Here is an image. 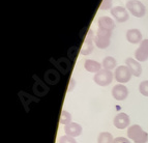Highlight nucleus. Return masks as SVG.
Listing matches in <instances>:
<instances>
[{
  "instance_id": "nucleus-1",
  "label": "nucleus",
  "mask_w": 148,
  "mask_h": 143,
  "mask_svg": "<svg viewBox=\"0 0 148 143\" xmlns=\"http://www.w3.org/2000/svg\"><path fill=\"white\" fill-rule=\"evenodd\" d=\"M128 138L135 143H147L148 134L138 124H133L127 130Z\"/></svg>"
},
{
  "instance_id": "nucleus-2",
  "label": "nucleus",
  "mask_w": 148,
  "mask_h": 143,
  "mask_svg": "<svg viewBox=\"0 0 148 143\" xmlns=\"http://www.w3.org/2000/svg\"><path fill=\"white\" fill-rule=\"evenodd\" d=\"M112 31L109 30L101 29L99 28L96 31L95 37H94V42H95V46L99 49H106L110 45V40H111Z\"/></svg>"
},
{
  "instance_id": "nucleus-3",
  "label": "nucleus",
  "mask_w": 148,
  "mask_h": 143,
  "mask_svg": "<svg viewBox=\"0 0 148 143\" xmlns=\"http://www.w3.org/2000/svg\"><path fill=\"white\" fill-rule=\"evenodd\" d=\"M125 8L132 15L136 18H142L146 14V8L143 3L139 0H128L125 4Z\"/></svg>"
},
{
  "instance_id": "nucleus-4",
  "label": "nucleus",
  "mask_w": 148,
  "mask_h": 143,
  "mask_svg": "<svg viewBox=\"0 0 148 143\" xmlns=\"http://www.w3.org/2000/svg\"><path fill=\"white\" fill-rule=\"evenodd\" d=\"M113 73L109 69H101L93 77V81L99 86H108L113 81Z\"/></svg>"
},
{
  "instance_id": "nucleus-5",
  "label": "nucleus",
  "mask_w": 148,
  "mask_h": 143,
  "mask_svg": "<svg viewBox=\"0 0 148 143\" xmlns=\"http://www.w3.org/2000/svg\"><path fill=\"white\" fill-rule=\"evenodd\" d=\"M114 76H115L116 81L121 84L130 81L133 74H132V72L130 71V69L126 65H121V67H118L116 69V71L114 73Z\"/></svg>"
},
{
  "instance_id": "nucleus-6",
  "label": "nucleus",
  "mask_w": 148,
  "mask_h": 143,
  "mask_svg": "<svg viewBox=\"0 0 148 143\" xmlns=\"http://www.w3.org/2000/svg\"><path fill=\"white\" fill-rule=\"evenodd\" d=\"M130 122H131V119H130V116L126 113H123V112H120V113L117 114L115 117H114L113 123L115 128L119 129V130H123V129H126L128 126H130Z\"/></svg>"
},
{
  "instance_id": "nucleus-7",
  "label": "nucleus",
  "mask_w": 148,
  "mask_h": 143,
  "mask_svg": "<svg viewBox=\"0 0 148 143\" xmlns=\"http://www.w3.org/2000/svg\"><path fill=\"white\" fill-rule=\"evenodd\" d=\"M135 57L141 62L148 60V40H144L140 43V46L135 52Z\"/></svg>"
},
{
  "instance_id": "nucleus-8",
  "label": "nucleus",
  "mask_w": 148,
  "mask_h": 143,
  "mask_svg": "<svg viewBox=\"0 0 148 143\" xmlns=\"http://www.w3.org/2000/svg\"><path fill=\"white\" fill-rule=\"evenodd\" d=\"M93 31L91 29H89L88 32H87V35L85 37L84 44L82 46L81 49V54L83 55H88L90 54L92 51H93Z\"/></svg>"
},
{
  "instance_id": "nucleus-9",
  "label": "nucleus",
  "mask_w": 148,
  "mask_h": 143,
  "mask_svg": "<svg viewBox=\"0 0 148 143\" xmlns=\"http://www.w3.org/2000/svg\"><path fill=\"white\" fill-rule=\"evenodd\" d=\"M112 96L116 101H123L127 98L128 90L126 86H124L122 84H117L112 89Z\"/></svg>"
},
{
  "instance_id": "nucleus-10",
  "label": "nucleus",
  "mask_w": 148,
  "mask_h": 143,
  "mask_svg": "<svg viewBox=\"0 0 148 143\" xmlns=\"http://www.w3.org/2000/svg\"><path fill=\"white\" fill-rule=\"evenodd\" d=\"M111 15L113 16L116 21L120 23H123L125 21L128 20V12L126 10L125 8H122V6H115L111 10Z\"/></svg>"
},
{
  "instance_id": "nucleus-11",
  "label": "nucleus",
  "mask_w": 148,
  "mask_h": 143,
  "mask_svg": "<svg viewBox=\"0 0 148 143\" xmlns=\"http://www.w3.org/2000/svg\"><path fill=\"white\" fill-rule=\"evenodd\" d=\"M125 65L130 69V71L132 72V74L134 76L136 77L141 76V74H142V67H141V64L139 63L138 60L128 57V58L125 59Z\"/></svg>"
},
{
  "instance_id": "nucleus-12",
  "label": "nucleus",
  "mask_w": 148,
  "mask_h": 143,
  "mask_svg": "<svg viewBox=\"0 0 148 143\" xmlns=\"http://www.w3.org/2000/svg\"><path fill=\"white\" fill-rule=\"evenodd\" d=\"M64 132L71 137H78L82 134V126L77 122H71L64 126Z\"/></svg>"
},
{
  "instance_id": "nucleus-13",
  "label": "nucleus",
  "mask_w": 148,
  "mask_h": 143,
  "mask_svg": "<svg viewBox=\"0 0 148 143\" xmlns=\"http://www.w3.org/2000/svg\"><path fill=\"white\" fill-rule=\"evenodd\" d=\"M97 24H99V28L109 30V31H113V29L115 28V22L110 17H106V16L99 18Z\"/></svg>"
},
{
  "instance_id": "nucleus-14",
  "label": "nucleus",
  "mask_w": 148,
  "mask_h": 143,
  "mask_svg": "<svg viewBox=\"0 0 148 143\" xmlns=\"http://www.w3.org/2000/svg\"><path fill=\"white\" fill-rule=\"evenodd\" d=\"M126 40L131 44H139L142 42V33L139 29H130L126 31Z\"/></svg>"
},
{
  "instance_id": "nucleus-15",
  "label": "nucleus",
  "mask_w": 148,
  "mask_h": 143,
  "mask_svg": "<svg viewBox=\"0 0 148 143\" xmlns=\"http://www.w3.org/2000/svg\"><path fill=\"white\" fill-rule=\"evenodd\" d=\"M101 65L99 62L95 61V60H91V59H87L84 62V67L86 71L90 72V73H99L101 69Z\"/></svg>"
},
{
  "instance_id": "nucleus-16",
  "label": "nucleus",
  "mask_w": 148,
  "mask_h": 143,
  "mask_svg": "<svg viewBox=\"0 0 148 143\" xmlns=\"http://www.w3.org/2000/svg\"><path fill=\"white\" fill-rule=\"evenodd\" d=\"M116 60L115 58H113L112 56H107L104 58L103 62H101V65L104 67L105 69H109V71H111V69H115L116 67Z\"/></svg>"
},
{
  "instance_id": "nucleus-17",
  "label": "nucleus",
  "mask_w": 148,
  "mask_h": 143,
  "mask_svg": "<svg viewBox=\"0 0 148 143\" xmlns=\"http://www.w3.org/2000/svg\"><path fill=\"white\" fill-rule=\"evenodd\" d=\"M113 136L109 132H101L97 138V143H112L113 142Z\"/></svg>"
},
{
  "instance_id": "nucleus-18",
  "label": "nucleus",
  "mask_w": 148,
  "mask_h": 143,
  "mask_svg": "<svg viewBox=\"0 0 148 143\" xmlns=\"http://www.w3.org/2000/svg\"><path fill=\"white\" fill-rule=\"evenodd\" d=\"M72 122V114L69 113V112L65 111V110H63V111L61 112V117H60V123H62V124H67V123H71Z\"/></svg>"
},
{
  "instance_id": "nucleus-19",
  "label": "nucleus",
  "mask_w": 148,
  "mask_h": 143,
  "mask_svg": "<svg viewBox=\"0 0 148 143\" xmlns=\"http://www.w3.org/2000/svg\"><path fill=\"white\" fill-rule=\"evenodd\" d=\"M139 90H140L141 94L148 96V80L141 82L140 85H139Z\"/></svg>"
},
{
  "instance_id": "nucleus-20",
  "label": "nucleus",
  "mask_w": 148,
  "mask_h": 143,
  "mask_svg": "<svg viewBox=\"0 0 148 143\" xmlns=\"http://www.w3.org/2000/svg\"><path fill=\"white\" fill-rule=\"evenodd\" d=\"M112 4H113V0H103L101 6H99V10H108L112 8Z\"/></svg>"
},
{
  "instance_id": "nucleus-21",
  "label": "nucleus",
  "mask_w": 148,
  "mask_h": 143,
  "mask_svg": "<svg viewBox=\"0 0 148 143\" xmlns=\"http://www.w3.org/2000/svg\"><path fill=\"white\" fill-rule=\"evenodd\" d=\"M59 143H77V141L74 139V137H71L69 135L62 136L59 138Z\"/></svg>"
},
{
  "instance_id": "nucleus-22",
  "label": "nucleus",
  "mask_w": 148,
  "mask_h": 143,
  "mask_svg": "<svg viewBox=\"0 0 148 143\" xmlns=\"http://www.w3.org/2000/svg\"><path fill=\"white\" fill-rule=\"evenodd\" d=\"M112 143H131V141L126 139L125 137H117L114 139Z\"/></svg>"
}]
</instances>
